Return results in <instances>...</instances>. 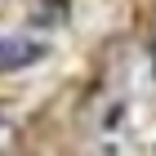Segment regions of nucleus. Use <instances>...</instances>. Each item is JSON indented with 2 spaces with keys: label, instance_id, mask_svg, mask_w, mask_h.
<instances>
[{
  "label": "nucleus",
  "instance_id": "obj_2",
  "mask_svg": "<svg viewBox=\"0 0 156 156\" xmlns=\"http://www.w3.org/2000/svg\"><path fill=\"white\" fill-rule=\"evenodd\" d=\"M31 23L36 27H62L67 23V0H40L31 9Z\"/></svg>",
  "mask_w": 156,
  "mask_h": 156
},
{
  "label": "nucleus",
  "instance_id": "obj_1",
  "mask_svg": "<svg viewBox=\"0 0 156 156\" xmlns=\"http://www.w3.org/2000/svg\"><path fill=\"white\" fill-rule=\"evenodd\" d=\"M49 49L40 40H23V36H0V72H23L31 62H40Z\"/></svg>",
  "mask_w": 156,
  "mask_h": 156
},
{
  "label": "nucleus",
  "instance_id": "obj_3",
  "mask_svg": "<svg viewBox=\"0 0 156 156\" xmlns=\"http://www.w3.org/2000/svg\"><path fill=\"white\" fill-rule=\"evenodd\" d=\"M5 138H9V120L0 116V143H5Z\"/></svg>",
  "mask_w": 156,
  "mask_h": 156
}]
</instances>
